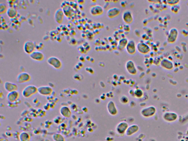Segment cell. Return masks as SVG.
Here are the masks:
<instances>
[{
	"instance_id": "cell-13",
	"label": "cell",
	"mask_w": 188,
	"mask_h": 141,
	"mask_svg": "<svg viewBox=\"0 0 188 141\" xmlns=\"http://www.w3.org/2000/svg\"><path fill=\"white\" fill-rule=\"evenodd\" d=\"M64 11L61 8L56 10L54 14V19L58 24H61L64 21Z\"/></svg>"
},
{
	"instance_id": "cell-28",
	"label": "cell",
	"mask_w": 188,
	"mask_h": 141,
	"mask_svg": "<svg viewBox=\"0 0 188 141\" xmlns=\"http://www.w3.org/2000/svg\"><path fill=\"white\" fill-rule=\"evenodd\" d=\"M1 141H8L7 139L1 138Z\"/></svg>"
},
{
	"instance_id": "cell-17",
	"label": "cell",
	"mask_w": 188,
	"mask_h": 141,
	"mask_svg": "<svg viewBox=\"0 0 188 141\" xmlns=\"http://www.w3.org/2000/svg\"><path fill=\"white\" fill-rule=\"evenodd\" d=\"M60 113L63 117L69 118L71 116V110L68 107L66 106L61 107L60 110Z\"/></svg>"
},
{
	"instance_id": "cell-9",
	"label": "cell",
	"mask_w": 188,
	"mask_h": 141,
	"mask_svg": "<svg viewBox=\"0 0 188 141\" xmlns=\"http://www.w3.org/2000/svg\"><path fill=\"white\" fill-rule=\"evenodd\" d=\"M104 10L103 8L99 5L92 6L90 8V14L94 16H99L103 14Z\"/></svg>"
},
{
	"instance_id": "cell-22",
	"label": "cell",
	"mask_w": 188,
	"mask_h": 141,
	"mask_svg": "<svg viewBox=\"0 0 188 141\" xmlns=\"http://www.w3.org/2000/svg\"><path fill=\"white\" fill-rule=\"evenodd\" d=\"M19 139L20 141H31V137L27 132H23L19 135Z\"/></svg>"
},
{
	"instance_id": "cell-10",
	"label": "cell",
	"mask_w": 188,
	"mask_h": 141,
	"mask_svg": "<svg viewBox=\"0 0 188 141\" xmlns=\"http://www.w3.org/2000/svg\"><path fill=\"white\" fill-rule=\"evenodd\" d=\"M125 49L128 54L131 55H134L137 50L136 45L135 41L132 40H128Z\"/></svg>"
},
{
	"instance_id": "cell-20",
	"label": "cell",
	"mask_w": 188,
	"mask_h": 141,
	"mask_svg": "<svg viewBox=\"0 0 188 141\" xmlns=\"http://www.w3.org/2000/svg\"><path fill=\"white\" fill-rule=\"evenodd\" d=\"M128 42V40L126 38H123L119 40L118 45V48L119 50H122L126 48Z\"/></svg>"
},
{
	"instance_id": "cell-1",
	"label": "cell",
	"mask_w": 188,
	"mask_h": 141,
	"mask_svg": "<svg viewBox=\"0 0 188 141\" xmlns=\"http://www.w3.org/2000/svg\"><path fill=\"white\" fill-rule=\"evenodd\" d=\"M38 94V88L34 85L26 86L22 92V96L25 98H29Z\"/></svg>"
},
{
	"instance_id": "cell-15",
	"label": "cell",
	"mask_w": 188,
	"mask_h": 141,
	"mask_svg": "<svg viewBox=\"0 0 188 141\" xmlns=\"http://www.w3.org/2000/svg\"><path fill=\"white\" fill-rule=\"evenodd\" d=\"M126 70L131 75H135L137 73V69L135 64L134 62L131 60H129L126 62L125 65Z\"/></svg>"
},
{
	"instance_id": "cell-12",
	"label": "cell",
	"mask_w": 188,
	"mask_h": 141,
	"mask_svg": "<svg viewBox=\"0 0 188 141\" xmlns=\"http://www.w3.org/2000/svg\"><path fill=\"white\" fill-rule=\"evenodd\" d=\"M136 49L139 53L143 54H146L150 51V47L147 44L143 42H139L136 45Z\"/></svg>"
},
{
	"instance_id": "cell-3",
	"label": "cell",
	"mask_w": 188,
	"mask_h": 141,
	"mask_svg": "<svg viewBox=\"0 0 188 141\" xmlns=\"http://www.w3.org/2000/svg\"><path fill=\"white\" fill-rule=\"evenodd\" d=\"M16 79L19 84H24L30 83L32 80V77L28 73L22 72L18 74Z\"/></svg>"
},
{
	"instance_id": "cell-27",
	"label": "cell",
	"mask_w": 188,
	"mask_h": 141,
	"mask_svg": "<svg viewBox=\"0 0 188 141\" xmlns=\"http://www.w3.org/2000/svg\"><path fill=\"white\" fill-rule=\"evenodd\" d=\"M124 4L125 5V2L124 1L122 2H121V5L122 6L125 7Z\"/></svg>"
},
{
	"instance_id": "cell-26",
	"label": "cell",
	"mask_w": 188,
	"mask_h": 141,
	"mask_svg": "<svg viewBox=\"0 0 188 141\" xmlns=\"http://www.w3.org/2000/svg\"><path fill=\"white\" fill-rule=\"evenodd\" d=\"M79 59L81 61V62H83V61H84L85 60L84 57L83 56H82L79 57Z\"/></svg>"
},
{
	"instance_id": "cell-19",
	"label": "cell",
	"mask_w": 188,
	"mask_h": 141,
	"mask_svg": "<svg viewBox=\"0 0 188 141\" xmlns=\"http://www.w3.org/2000/svg\"><path fill=\"white\" fill-rule=\"evenodd\" d=\"M161 66L162 67L167 69H171L173 68V64L171 61L166 59H163L161 62Z\"/></svg>"
},
{
	"instance_id": "cell-6",
	"label": "cell",
	"mask_w": 188,
	"mask_h": 141,
	"mask_svg": "<svg viewBox=\"0 0 188 141\" xmlns=\"http://www.w3.org/2000/svg\"><path fill=\"white\" fill-rule=\"evenodd\" d=\"M53 90L48 86H41L38 88V94L44 96H48L52 94Z\"/></svg>"
},
{
	"instance_id": "cell-4",
	"label": "cell",
	"mask_w": 188,
	"mask_h": 141,
	"mask_svg": "<svg viewBox=\"0 0 188 141\" xmlns=\"http://www.w3.org/2000/svg\"><path fill=\"white\" fill-rule=\"evenodd\" d=\"M37 45L35 42L32 41H27L24 45V50L25 53L29 54H31L35 51L36 49Z\"/></svg>"
},
{
	"instance_id": "cell-25",
	"label": "cell",
	"mask_w": 188,
	"mask_h": 141,
	"mask_svg": "<svg viewBox=\"0 0 188 141\" xmlns=\"http://www.w3.org/2000/svg\"><path fill=\"white\" fill-rule=\"evenodd\" d=\"M123 30L126 32H129L131 28L129 26V25L127 24H125L123 25Z\"/></svg>"
},
{
	"instance_id": "cell-11",
	"label": "cell",
	"mask_w": 188,
	"mask_h": 141,
	"mask_svg": "<svg viewBox=\"0 0 188 141\" xmlns=\"http://www.w3.org/2000/svg\"><path fill=\"white\" fill-rule=\"evenodd\" d=\"M121 13V10L120 8L118 7H113L108 10L107 15L108 18L110 19H113L119 16Z\"/></svg>"
},
{
	"instance_id": "cell-7",
	"label": "cell",
	"mask_w": 188,
	"mask_h": 141,
	"mask_svg": "<svg viewBox=\"0 0 188 141\" xmlns=\"http://www.w3.org/2000/svg\"><path fill=\"white\" fill-rule=\"evenodd\" d=\"M20 93L18 91H14L8 93L6 98L10 103H14L19 101L20 98Z\"/></svg>"
},
{
	"instance_id": "cell-2",
	"label": "cell",
	"mask_w": 188,
	"mask_h": 141,
	"mask_svg": "<svg viewBox=\"0 0 188 141\" xmlns=\"http://www.w3.org/2000/svg\"><path fill=\"white\" fill-rule=\"evenodd\" d=\"M47 62L49 65L52 66L56 70H60L63 68V64L62 62L58 58L54 56H51L47 59Z\"/></svg>"
},
{
	"instance_id": "cell-8",
	"label": "cell",
	"mask_w": 188,
	"mask_h": 141,
	"mask_svg": "<svg viewBox=\"0 0 188 141\" xmlns=\"http://www.w3.org/2000/svg\"><path fill=\"white\" fill-rule=\"evenodd\" d=\"M30 57L32 60L39 62H43L45 59L44 54L39 51L35 50L30 54Z\"/></svg>"
},
{
	"instance_id": "cell-18",
	"label": "cell",
	"mask_w": 188,
	"mask_h": 141,
	"mask_svg": "<svg viewBox=\"0 0 188 141\" xmlns=\"http://www.w3.org/2000/svg\"><path fill=\"white\" fill-rule=\"evenodd\" d=\"M177 115L175 113H167L164 115V118L167 121H175L177 119Z\"/></svg>"
},
{
	"instance_id": "cell-5",
	"label": "cell",
	"mask_w": 188,
	"mask_h": 141,
	"mask_svg": "<svg viewBox=\"0 0 188 141\" xmlns=\"http://www.w3.org/2000/svg\"><path fill=\"white\" fill-rule=\"evenodd\" d=\"M122 18L124 23L128 25L131 24L134 21L133 14L129 10H126L123 12Z\"/></svg>"
},
{
	"instance_id": "cell-24",
	"label": "cell",
	"mask_w": 188,
	"mask_h": 141,
	"mask_svg": "<svg viewBox=\"0 0 188 141\" xmlns=\"http://www.w3.org/2000/svg\"><path fill=\"white\" fill-rule=\"evenodd\" d=\"M7 6L4 3H0V14H5L7 13L8 10Z\"/></svg>"
},
{
	"instance_id": "cell-21",
	"label": "cell",
	"mask_w": 188,
	"mask_h": 141,
	"mask_svg": "<svg viewBox=\"0 0 188 141\" xmlns=\"http://www.w3.org/2000/svg\"><path fill=\"white\" fill-rule=\"evenodd\" d=\"M6 14L8 18H13L17 16L18 14V11L16 8L11 7L8 8Z\"/></svg>"
},
{
	"instance_id": "cell-16",
	"label": "cell",
	"mask_w": 188,
	"mask_h": 141,
	"mask_svg": "<svg viewBox=\"0 0 188 141\" xmlns=\"http://www.w3.org/2000/svg\"><path fill=\"white\" fill-rule=\"evenodd\" d=\"M178 31L177 29L175 28H173L170 30L167 40L170 43H173L177 40L178 36Z\"/></svg>"
},
{
	"instance_id": "cell-14",
	"label": "cell",
	"mask_w": 188,
	"mask_h": 141,
	"mask_svg": "<svg viewBox=\"0 0 188 141\" xmlns=\"http://www.w3.org/2000/svg\"><path fill=\"white\" fill-rule=\"evenodd\" d=\"M4 87L5 90L8 93L18 91L19 89L18 85L15 83L8 81H6L5 82Z\"/></svg>"
},
{
	"instance_id": "cell-23",
	"label": "cell",
	"mask_w": 188,
	"mask_h": 141,
	"mask_svg": "<svg viewBox=\"0 0 188 141\" xmlns=\"http://www.w3.org/2000/svg\"><path fill=\"white\" fill-rule=\"evenodd\" d=\"M52 139L54 141H66L64 137L61 134L58 133L54 134L52 136Z\"/></svg>"
}]
</instances>
